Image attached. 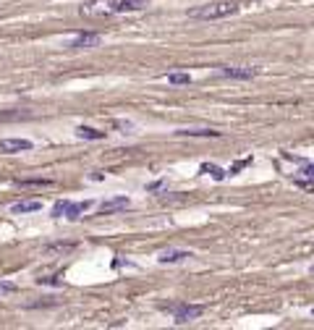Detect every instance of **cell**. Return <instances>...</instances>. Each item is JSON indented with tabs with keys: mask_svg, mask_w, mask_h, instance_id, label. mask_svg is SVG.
<instances>
[{
	"mask_svg": "<svg viewBox=\"0 0 314 330\" xmlns=\"http://www.w3.org/2000/svg\"><path fill=\"white\" fill-rule=\"evenodd\" d=\"M76 134H79L81 139H105V131H97V128H92V126H79Z\"/></svg>",
	"mask_w": 314,
	"mask_h": 330,
	"instance_id": "obj_12",
	"label": "cell"
},
{
	"mask_svg": "<svg viewBox=\"0 0 314 330\" xmlns=\"http://www.w3.org/2000/svg\"><path fill=\"white\" fill-rule=\"evenodd\" d=\"M100 42H102L100 34H95V32H84V34H79V37L71 42V48H74V50H86V48H97Z\"/></svg>",
	"mask_w": 314,
	"mask_h": 330,
	"instance_id": "obj_6",
	"label": "cell"
},
{
	"mask_svg": "<svg viewBox=\"0 0 314 330\" xmlns=\"http://www.w3.org/2000/svg\"><path fill=\"white\" fill-rule=\"evenodd\" d=\"M178 137H220L215 128H178Z\"/></svg>",
	"mask_w": 314,
	"mask_h": 330,
	"instance_id": "obj_10",
	"label": "cell"
},
{
	"mask_svg": "<svg viewBox=\"0 0 314 330\" xmlns=\"http://www.w3.org/2000/svg\"><path fill=\"white\" fill-rule=\"evenodd\" d=\"M296 186H299V189H306V191H314V179H309V181L299 179V181H296Z\"/></svg>",
	"mask_w": 314,
	"mask_h": 330,
	"instance_id": "obj_17",
	"label": "cell"
},
{
	"mask_svg": "<svg viewBox=\"0 0 314 330\" xmlns=\"http://www.w3.org/2000/svg\"><path fill=\"white\" fill-rule=\"evenodd\" d=\"M71 249H76V244H50L48 247V252H71Z\"/></svg>",
	"mask_w": 314,
	"mask_h": 330,
	"instance_id": "obj_16",
	"label": "cell"
},
{
	"mask_svg": "<svg viewBox=\"0 0 314 330\" xmlns=\"http://www.w3.org/2000/svg\"><path fill=\"white\" fill-rule=\"evenodd\" d=\"M304 175H309V179H314V163H309V165H304V170H301Z\"/></svg>",
	"mask_w": 314,
	"mask_h": 330,
	"instance_id": "obj_21",
	"label": "cell"
},
{
	"mask_svg": "<svg viewBox=\"0 0 314 330\" xmlns=\"http://www.w3.org/2000/svg\"><path fill=\"white\" fill-rule=\"evenodd\" d=\"M163 186H165V181H163V179H160V181H152V184L147 186V191H160Z\"/></svg>",
	"mask_w": 314,
	"mask_h": 330,
	"instance_id": "obj_18",
	"label": "cell"
},
{
	"mask_svg": "<svg viewBox=\"0 0 314 330\" xmlns=\"http://www.w3.org/2000/svg\"><path fill=\"white\" fill-rule=\"evenodd\" d=\"M259 71L252 65H220V76L226 79H254Z\"/></svg>",
	"mask_w": 314,
	"mask_h": 330,
	"instance_id": "obj_4",
	"label": "cell"
},
{
	"mask_svg": "<svg viewBox=\"0 0 314 330\" xmlns=\"http://www.w3.org/2000/svg\"><path fill=\"white\" fill-rule=\"evenodd\" d=\"M92 207V202H69V200H58L53 205V217H69V220H76L81 217V212H86Z\"/></svg>",
	"mask_w": 314,
	"mask_h": 330,
	"instance_id": "obj_2",
	"label": "cell"
},
{
	"mask_svg": "<svg viewBox=\"0 0 314 330\" xmlns=\"http://www.w3.org/2000/svg\"><path fill=\"white\" fill-rule=\"evenodd\" d=\"M189 257H191V252H186V249H165V252H160L157 262L160 265H173V262H184Z\"/></svg>",
	"mask_w": 314,
	"mask_h": 330,
	"instance_id": "obj_8",
	"label": "cell"
},
{
	"mask_svg": "<svg viewBox=\"0 0 314 330\" xmlns=\"http://www.w3.org/2000/svg\"><path fill=\"white\" fill-rule=\"evenodd\" d=\"M205 315V306L201 304H178L173 306V317H175V325H186V322H194L196 317Z\"/></svg>",
	"mask_w": 314,
	"mask_h": 330,
	"instance_id": "obj_3",
	"label": "cell"
},
{
	"mask_svg": "<svg viewBox=\"0 0 314 330\" xmlns=\"http://www.w3.org/2000/svg\"><path fill=\"white\" fill-rule=\"evenodd\" d=\"M249 163H252V158H246V160H238V163H236V165H233V168H231V175H233V173H236V170H241V168H243V165H249Z\"/></svg>",
	"mask_w": 314,
	"mask_h": 330,
	"instance_id": "obj_19",
	"label": "cell"
},
{
	"mask_svg": "<svg viewBox=\"0 0 314 330\" xmlns=\"http://www.w3.org/2000/svg\"><path fill=\"white\" fill-rule=\"evenodd\" d=\"M110 3H113V13H131L147 8L149 0H110Z\"/></svg>",
	"mask_w": 314,
	"mask_h": 330,
	"instance_id": "obj_5",
	"label": "cell"
},
{
	"mask_svg": "<svg viewBox=\"0 0 314 330\" xmlns=\"http://www.w3.org/2000/svg\"><path fill=\"white\" fill-rule=\"evenodd\" d=\"M16 291V283H11V280H0V296H8V294H13Z\"/></svg>",
	"mask_w": 314,
	"mask_h": 330,
	"instance_id": "obj_15",
	"label": "cell"
},
{
	"mask_svg": "<svg viewBox=\"0 0 314 330\" xmlns=\"http://www.w3.org/2000/svg\"><path fill=\"white\" fill-rule=\"evenodd\" d=\"M128 205H131L128 196H116V200H105V202L100 205V215H113V212H121V210H126Z\"/></svg>",
	"mask_w": 314,
	"mask_h": 330,
	"instance_id": "obj_7",
	"label": "cell"
},
{
	"mask_svg": "<svg viewBox=\"0 0 314 330\" xmlns=\"http://www.w3.org/2000/svg\"><path fill=\"white\" fill-rule=\"evenodd\" d=\"M238 11H241V3H236V0H217V3L199 6V8L189 11V16L201 18V21H215V18H228V16H233Z\"/></svg>",
	"mask_w": 314,
	"mask_h": 330,
	"instance_id": "obj_1",
	"label": "cell"
},
{
	"mask_svg": "<svg viewBox=\"0 0 314 330\" xmlns=\"http://www.w3.org/2000/svg\"><path fill=\"white\" fill-rule=\"evenodd\" d=\"M199 170H201V173H207V175H212L215 181H222V179H226V170H222V168H217V165H210V163H205V165H201Z\"/></svg>",
	"mask_w": 314,
	"mask_h": 330,
	"instance_id": "obj_13",
	"label": "cell"
},
{
	"mask_svg": "<svg viewBox=\"0 0 314 330\" xmlns=\"http://www.w3.org/2000/svg\"><path fill=\"white\" fill-rule=\"evenodd\" d=\"M0 149L3 152H24V149H32V142L29 139H3L0 142Z\"/></svg>",
	"mask_w": 314,
	"mask_h": 330,
	"instance_id": "obj_9",
	"label": "cell"
},
{
	"mask_svg": "<svg viewBox=\"0 0 314 330\" xmlns=\"http://www.w3.org/2000/svg\"><path fill=\"white\" fill-rule=\"evenodd\" d=\"M39 283H44V285H60L58 278H39Z\"/></svg>",
	"mask_w": 314,
	"mask_h": 330,
	"instance_id": "obj_20",
	"label": "cell"
},
{
	"mask_svg": "<svg viewBox=\"0 0 314 330\" xmlns=\"http://www.w3.org/2000/svg\"><path fill=\"white\" fill-rule=\"evenodd\" d=\"M168 84L184 86V84H191V76H189V74H184V71H173V74H168Z\"/></svg>",
	"mask_w": 314,
	"mask_h": 330,
	"instance_id": "obj_14",
	"label": "cell"
},
{
	"mask_svg": "<svg viewBox=\"0 0 314 330\" xmlns=\"http://www.w3.org/2000/svg\"><path fill=\"white\" fill-rule=\"evenodd\" d=\"M311 273H314V265H311Z\"/></svg>",
	"mask_w": 314,
	"mask_h": 330,
	"instance_id": "obj_22",
	"label": "cell"
},
{
	"mask_svg": "<svg viewBox=\"0 0 314 330\" xmlns=\"http://www.w3.org/2000/svg\"><path fill=\"white\" fill-rule=\"evenodd\" d=\"M39 207H42L39 200H27V202H16L11 207V212H16V215H21V212H37Z\"/></svg>",
	"mask_w": 314,
	"mask_h": 330,
	"instance_id": "obj_11",
	"label": "cell"
}]
</instances>
